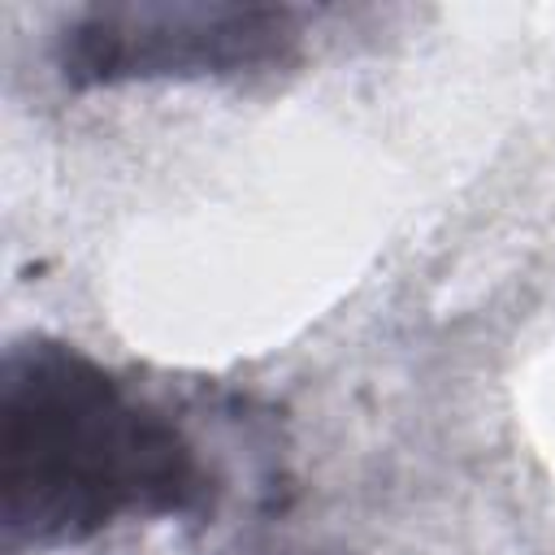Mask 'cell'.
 I'll return each instance as SVG.
<instances>
[{"label": "cell", "mask_w": 555, "mask_h": 555, "mask_svg": "<svg viewBox=\"0 0 555 555\" xmlns=\"http://www.w3.org/2000/svg\"><path fill=\"white\" fill-rule=\"evenodd\" d=\"M299 56V13L238 0H108L78 9L52 61L65 87L204 82L282 69Z\"/></svg>", "instance_id": "2"}, {"label": "cell", "mask_w": 555, "mask_h": 555, "mask_svg": "<svg viewBox=\"0 0 555 555\" xmlns=\"http://www.w3.org/2000/svg\"><path fill=\"white\" fill-rule=\"evenodd\" d=\"M212 481L186 429L61 338H22L0 360L4 551L52 555L121 520L186 516Z\"/></svg>", "instance_id": "1"}]
</instances>
